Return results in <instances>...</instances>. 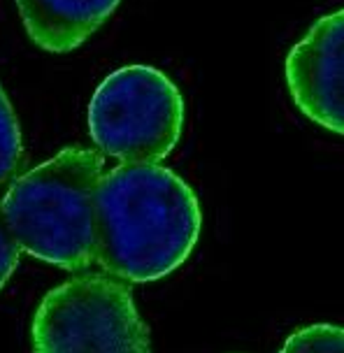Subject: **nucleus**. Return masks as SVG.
<instances>
[{
    "label": "nucleus",
    "mask_w": 344,
    "mask_h": 353,
    "mask_svg": "<svg viewBox=\"0 0 344 353\" xmlns=\"http://www.w3.org/2000/svg\"><path fill=\"white\" fill-rule=\"evenodd\" d=\"M203 214L191 186L159 163H121L96 188V263L130 283L163 279L191 256Z\"/></svg>",
    "instance_id": "obj_1"
},
{
    "label": "nucleus",
    "mask_w": 344,
    "mask_h": 353,
    "mask_svg": "<svg viewBox=\"0 0 344 353\" xmlns=\"http://www.w3.org/2000/svg\"><path fill=\"white\" fill-rule=\"evenodd\" d=\"M103 172L100 151L70 147L17 176L0 207L19 249L72 272L96 265V188Z\"/></svg>",
    "instance_id": "obj_2"
},
{
    "label": "nucleus",
    "mask_w": 344,
    "mask_h": 353,
    "mask_svg": "<svg viewBox=\"0 0 344 353\" xmlns=\"http://www.w3.org/2000/svg\"><path fill=\"white\" fill-rule=\"evenodd\" d=\"M86 121L103 156L121 163H161L181 137L184 100L161 70L126 65L100 81Z\"/></svg>",
    "instance_id": "obj_3"
},
{
    "label": "nucleus",
    "mask_w": 344,
    "mask_h": 353,
    "mask_svg": "<svg viewBox=\"0 0 344 353\" xmlns=\"http://www.w3.org/2000/svg\"><path fill=\"white\" fill-rule=\"evenodd\" d=\"M33 353H152L128 283L82 274L52 288L30 325Z\"/></svg>",
    "instance_id": "obj_4"
},
{
    "label": "nucleus",
    "mask_w": 344,
    "mask_h": 353,
    "mask_svg": "<svg viewBox=\"0 0 344 353\" xmlns=\"http://www.w3.org/2000/svg\"><path fill=\"white\" fill-rule=\"evenodd\" d=\"M344 12L335 10L289 52L286 81L305 117L342 135L344 130Z\"/></svg>",
    "instance_id": "obj_5"
},
{
    "label": "nucleus",
    "mask_w": 344,
    "mask_h": 353,
    "mask_svg": "<svg viewBox=\"0 0 344 353\" xmlns=\"http://www.w3.org/2000/svg\"><path fill=\"white\" fill-rule=\"evenodd\" d=\"M121 0H17L19 17L35 47L68 54L82 47Z\"/></svg>",
    "instance_id": "obj_6"
},
{
    "label": "nucleus",
    "mask_w": 344,
    "mask_h": 353,
    "mask_svg": "<svg viewBox=\"0 0 344 353\" xmlns=\"http://www.w3.org/2000/svg\"><path fill=\"white\" fill-rule=\"evenodd\" d=\"M23 161L21 130H19L17 114L12 110L10 98L0 86V186L10 181L19 172Z\"/></svg>",
    "instance_id": "obj_7"
},
{
    "label": "nucleus",
    "mask_w": 344,
    "mask_h": 353,
    "mask_svg": "<svg viewBox=\"0 0 344 353\" xmlns=\"http://www.w3.org/2000/svg\"><path fill=\"white\" fill-rule=\"evenodd\" d=\"M279 353H344V330L330 323L300 327L286 339Z\"/></svg>",
    "instance_id": "obj_8"
},
{
    "label": "nucleus",
    "mask_w": 344,
    "mask_h": 353,
    "mask_svg": "<svg viewBox=\"0 0 344 353\" xmlns=\"http://www.w3.org/2000/svg\"><path fill=\"white\" fill-rule=\"evenodd\" d=\"M19 254H21V249H19L17 239L10 230L8 219L3 214V207H0V288L8 283L12 272L17 270Z\"/></svg>",
    "instance_id": "obj_9"
}]
</instances>
